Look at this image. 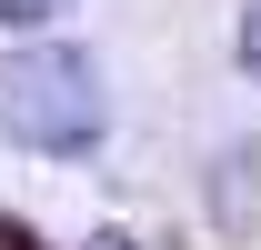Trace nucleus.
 <instances>
[{"label": "nucleus", "mask_w": 261, "mask_h": 250, "mask_svg": "<svg viewBox=\"0 0 261 250\" xmlns=\"http://www.w3.org/2000/svg\"><path fill=\"white\" fill-rule=\"evenodd\" d=\"M111 130V90H100L91 50L70 40H31L0 60V140L10 150H40V160H81Z\"/></svg>", "instance_id": "f257e3e1"}, {"label": "nucleus", "mask_w": 261, "mask_h": 250, "mask_svg": "<svg viewBox=\"0 0 261 250\" xmlns=\"http://www.w3.org/2000/svg\"><path fill=\"white\" fill-rule=\"evenodd\" d=\"M70 0H0V30H40V20H61Z\"/></svg>", "instance_id": "f03ea898"}, {"label": "nucleus", "mask_w": 261, "mask_h": 250, "mask_svg": "<svg viewBox=\"0 0 261 250\" xmlns=\"http://www.w3.org/2000/svg\"><path fill=\"white\" fill-rule=\"evenodd\" d=\"M241 70H251V80H261V0H251V10H241Z\"/></svg>", "instance_id": "7ed1b4c3"}]
</instances>
